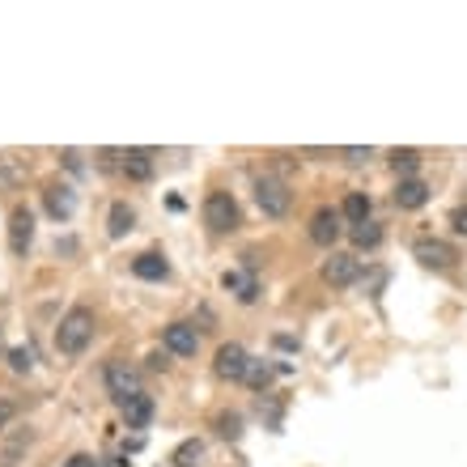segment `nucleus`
I'll return each instance as SVG.
<instances>
[{
	"label": "nucleus",
	"mask_w": 467,
	"mask_h": 467,
	"mask_svg": "<svg viewBox=\"0 0 467 467\" xmlns=\"http://www.w3.org/2000/svg\"><path fill=\"white\" fill-rule=\"evenodd\" d=\"M340 158H345V161H353V166H361V161L369 158V149H345Z\"/></svg>",
	"instance_id": "27"
},
{
	"label": "nucleus",
	"mask_w": 467,
	"mask_h": 467,
	"mask_svg": "<svg viewBox=\"0 0 467 467\" xmlns=\"http://www.w3.org/2000/svg\"><path fill=\"white\" fill-rule=\"evenodd\" d=\"M89 340H94V310L73 306L60 319V327H56V348L64 357H77V353H86Z\"/></svg>",
	"instance_id": "1"
},
{
	"label": "nucleus",
	"mask_w": 467,
	"mask_h": 467,
	"mask_svg": "<svg viewBox=\"0 0 467 467\" xmlns=\"http://www.w3.org/2000/svg\"><path fill=\"white\" fill-rule=\"evenodd\" d=\"M340 217H348L353 225H361V222H369V196L366 192H353V196L340 204Z\"/></svg>",
	"instance_id": "18"
},
{
	"label": "nucleus",
	"mask_w": 467,
	"mask_h": 467,
	"mask_svg": "<svg viewBox=\"0 0 467 467\" xmlns=\"http://www.w3.org/2000/svg\"><path fill=\"white\" fill-rule=\"evenodd\" d=\"M77 209V200H73V187H64V183H51L47 187V213L56 217V222H68Z\"/></svg>",
	"instance_id": "12"
},
{
	"label": "nucleus",
	"mask_w": 467,
	"mask_h": 467,
	"mask_svg": "<svg viewBox=\"0 0 467 467\" xmlns=\"http://www.w3.org/2000/svg\"><path fill=\"white\" fill-rule=\"evenodd\" d=\"M132 272L140 276V281H166V276H171V264L149 251V255H136L132 259Z\"/></svg>",
	"instance_id": "17"
},
{
	"label": "nucleus",
	"mask_w": 467,
	"mask_h": 467,
	"mask_svg": "<svg viewBox=\"0 0 467 467\" xmlns=\"http://www.w3.org/2000/svg\"><path fill=\"white\" fill-rule=\"evenodd\" d=\"M102 379H107V391L115 395V404H128L132 395H140V374L128 361H107Z\"/></svg>",
	"instance_id": "3"
},
{
	"label": "nucleus",
	"mask_w": 467,
	"mask_h": 467,
	"mask_svg": "<svg viewBox=\"0 0 467 467\" xmlns=\"http://www.w3.org/2000/svg\"><path fill=\"white\" fill-rule=\"evenodd\" d=\"M200 455H204V442H200V438H187V442L174 451V467H196Z\"/></svg>",
	"instance_id": "21"
},
{
	"label": "nucleus",
	"mask_w": 467,
	"mask_h": 467,
	"mask_svg": "<svg viewBox=\"0 0 467 467\" xmlns=\"http://www.w3.org/2000/svg\"><path fill=\"white\" fill-rule=\"evenodd\" d=\"M132 222H136V213L128 209V204H115V209H111V225H107V230H111V238H123V234L132 230Z\"/></svg>",
	"instance_id": "20"
},
{
	"label": "nucleus",
	"mask_w": 467,
	"mask_h": 467,
	"mask_svg": "<svg viewBox=\"0 0 467 467\" xmlns=\"http://www.w3.org/2000/svg\"><path fill=\"white\" fill-rule=\"evenodd\" d=\"M417 166H420L417 149H395V153H391V171L395 174H408V179H412V174H417Z\"/></svg>",
	"instance_id": "19"
},
{
	"label": "nucleus",
	"mask_w": 467,
	"mask_h": 467,
	"mask_svg": "<svg viewBox=\"0 0 467 467\" xmlns=\"http://www.w3.org/2000/svg\"><path fill=\"white\" fill-rule=\"evenodd\" d=\"M412 255L425 264V268H438V272H446L451 264H455V246L451 243H442V238H420L417 246H412Z\"/></svg>",
	"instance_id": "8"
},
{
	"label": "nucleus",
	"mask_w": 467,
	"mask_h": 467,
	"mask_svg": "<svg viewBox=\"0 0 467 467\" xmlns=\"http://www.w3.org/2000/svg\"><path fill=\"white\" fill-rule=\"evenodd\" d=\"M204 225L213 234L238 230V204H234L230 192H209V200H204Z\"/></svg>",
	"instance_id": "2"
},
{
	"label": "nucleus",
	"mask_w": 467,
	"mask_h": 467,
	"mask_svg": "<svg viewBox=\"0 0 467 467\" xmlns=\"http://www.w3.org/2000/svg\"><path fill=\"white\" fill-rule=\"evenodd\" d=\"M340 209H319L315 217H310V243H319V246H332L336 238H340Z\"/></svg>",
	"instance_id": "9"
},
{
	"label": "nucleus",
	"mask_w": 467,
	"mask_h": 467,
	"mask_svg": "<svg viewBox=\"0 0 467 467\" xmlns=\"http://www.w3.org/2000/svg\"><path fill=\"white\" fill-rule=\"evenodd\" d=\"M123 174H128L132 183H149V179H153V161H149L145 149H128V153H123Z\"/></svg>",
	"instance_id": "15"
},
{
	"label": "nucleus",
	"mask_w": 467,
	"mask_h": 467,
	"mask_svg": "<svg viewBox=\"0 0 467 467\" xmlns=\"http://www.w3.org/2000/svg\"><path fill=\"white\" fill-rule=\"evenodd\" d=\"M246 382L264 391V387H268V382H272V366H259V361H251V369H246Z\"/></svg>",
	"instance_id": "24"
},
{
	"label": "nucleus",
	"mask_w": 467,
	"mask_h": 467,
	"mask_svg": "<svg viewBox=\"0 0 467 467\" xmlns=\"http://www.w3.org/2000/svg\"><path fill=\"white\" fill-rule=\"evenodd\" d=\"M246 369H251V357H246L243 345H222V348H217V379L243 382Z\"/></svg>",
	"instance_id": "7"
},
{
	"label": "nucleus",
	"mask_w": 467,
	"mask_h": 467,
	"mask_svg": "<svg viewBox=\"0 0 467 467\" xmlns=\"http://www.w3.org/2000/svg\"><path fill=\"white\" fill-rule=\"evenodd\" d=\"M222 285L230 289L234 297H238V302H255V297H259L255 272H238V268H234V272H225V276H222Z\"/></svg>",
	"instance_id": "11"
},
{
	"label": "nucleus",
	"mask_w": 467,
	"mask_h": 467,
	"mask_svg": "<svg viewBox=\"0 0 467 467\" xmlns=\"http://www.w3.org/2000/svg\"><path fill=\"white\" fill-rule=\"evenodd\" d=\"M255 204L268 217H285L289 213V187L276 179V174H264V179H255Z\"/></svg>",
	"instance_id": "4"
},
{
	"label": "nucleus",
	"mask_w": 467,
	"mask_h": 467,
	"mask_svg": "<svg viewBox=\"0 0 467 467\" xmlns=\"http://www.w3.org/2000/svg\"><path fill=\"white\" fill-rule=\"evenodd\" d=\"M26 158H17V153H0V192H13V187L26 183Z\"/></svg>",
	"instance_id": "14"
},
{
	"label": "nucleus",
	"mask_w": 467,
	"mask_h": 467,
	"mask_svg": "<svg viewBox=\"0 0 467 467\" xmlns=\"http://www.w3.org/2000/svg\"><path fill=\"white\" fill-rule=\"evenodd\" d=\"M0 353H5V332H0Z\"/></svg>",
	"instance_id": "30"
},
{
	"label": "nucleus",
	"mask_w": 467,
	"mask_h": 467,
	"mask_svg": "<svg viewBox=\"0 0 467 467\" xmlns=\"http://www.w3.org/2000/svg\"><path fill=\"white\" fill-rule=\"evenodd\" d=\"M64 467H99V463H94V459H89V455H73V459H68V463H64Z\"/></svg>",
	"instance_id": "29"
},
{
	"label": "nucleus",
	"mask_w": 467,
	"mask_h": 467,
	"mask_svg": "<svg viewBox=\"0 0 467 467\" xmlns=\"http://www.w3.org/2000/svg\"><path fill=\"white\" fill-rule=\"evenodd\" d=\"M361 276V259L357 255H345V251H332L323 259V281L336 285V289H348V285Z\"/></svg>",
	"instance_id": "5"
},
{
	"label": "nucleus",
	"mask_w": 467,
	"mask_h": 467,
	"mask_svg": "<svg viewBox=\"0 0 467 467\" xmlns=\"http://www.w3.org/2000/svg\"><path fill=\"white\" fill-rule=\"evenodd\" d=\"M161 340H166V348H171L174 357H196V348H200V336L192 323H171Z\"/></svg>",
	"instance_id": "10"
},
{
	"label": "nucleus",
	"mask_w": 467,
	"mask_h": 467,
	"mask_svg": "<svg viewBox=\"0 0 467 467\" xmlns=\"http://www.w3.org/2000/svg\"><path fill=\"white\" fill-rule=\"evenodd\" d=\"M13 417H17V404H13V400H0V430H5Z\"/></svg>",
	"instance_id": "26"
},
{
	"label": "nucleus",
	"mask_w": 467,
	"mask_h": 467,
	"mask_svg": "<svg viewBox=\"0 0 467 467\" xmlns=\"http://www.w3.org/2000/svg\"><path fill=\"white\" fill-rule=\"evenodd\" d=\"M451 225H455V234H467V209H455V213H451Z\"/></svg>",
	"instance_id": "28"
},
{
	"label": "nucleus",
	"mask_w": 467,
	"mask_h": 467,
	"mask_svg": "<svg viewBox=\"0 0 467 467\" xmlns=\"http://www.w3.org/2000/svg\"><path fill=\"white\" fill-rule=\"evenodd\" d=\"M30 243H35V213L26 209V204H17L9 217V251L13 255H26Z\"/></svg>",
	"instance_id": "6"
},
{
	"label": "nucleus",
	"mask_w": 467,
	"mask_h": 467,
	"mask_svg": "<svg viewBox=\"0 0 467 467\" xmlns=\"http://www.w3.org/2000/svg\"><path fill=\"white\" fill-rule=\"evenodd\" d=\"M123 408V420H128V430H145L149 420H153V400H149L145 391L140 395H132L128 404H119Z\"/></svg>",
	"instance_id": "13"
},
{
	"label": "nucleus",
	"mask_w": 467,
	"mask_h": 467,
	"mask_svg": "<svg viewBox=\"0 0 467 467\" xmlns=\"http://www.w3.org/2000/svg\"><path fill=\"white\" fill-rule=\"evenodd\" d=\"M9 366L13 369H17V374H26V369H30V366H35V348H13V353H9Z\"/></svg>",
	"instance_id": "23"
},
{
	"label": "nucleus",
	"mask_w": 467,
	"mask_h": 467,
	"mask_svg": "<svg viewBox=\"0 0 467 467\" xmlns=\"http://www.w3.org/2000/svg\"><path fill=\"white\" fill-rule=\"evenodd\" d=\"M217 425H222V438H238V433H243V417H238V412L217 417Z\"/></svg>",
	"instance_id": "25"
},
{
	"label": "nucleus",
	"mask_w": 467,
	"mask_h": 467,
	"mask_svg": "<svg viewBox=\"0 0 467 467\" xmlns=\"http://www.w3.org/2000/svg\"><path fill=\"white\" fill-rule=\"evenodd\" d=\"M425 200H430V187L420 179H400V187H395V204L400 209H420Z\"/></svg>",
	"instance_id": "16"
},
{
	"label": "nucleus",
	"mask_w": 467,
	"mask_h": 467,
	"mask_svg": "<svg viewBox=\"0 0 467 467\" xmlns=\"http://www.w3.org/2000/svg\"><path fill=\"white\" fill-rule=\"evenodd\" d=\"M348 234H353V243H357V246H379V243H382V230H379V225H374V222H361V225H353V230H348Z\"/></svg>",
	"instance_id": "22"
}]
</instances>
